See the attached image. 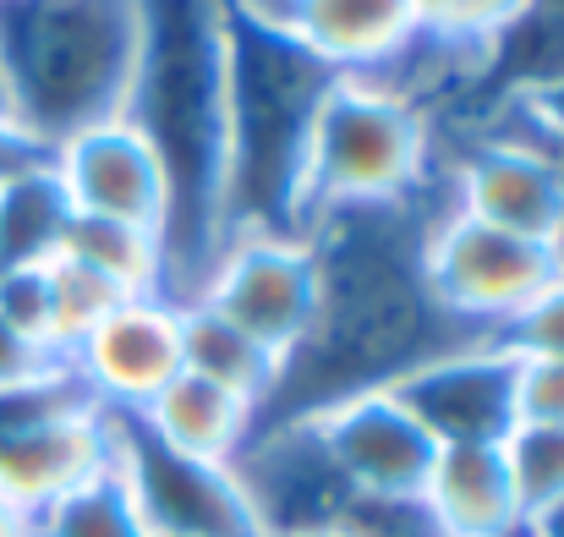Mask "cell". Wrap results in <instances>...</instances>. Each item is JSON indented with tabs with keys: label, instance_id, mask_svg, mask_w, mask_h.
Wrapping results in <instances>:
<instances>
[{
	"label": "cell",
	"instance_id": "26",
	"mask_svg": "<svg viewBox=\"0 0 564 537\" xmlns=\"http://www.w3.org/2000/svg\"><path fill=\"white\" fill-rule=\"evenodd\" d=\"M466 127H505V132H521V138L543 143L549 154L564 160V72L488 94L482 105H471Z\"/></svg>",
	"mask_w": 564,
	"mask_h": 537
},
{
	"label": "cell",
	"instance_id": "3",
	"mask_svg": "<svg viewBox=\"0 0 564 537\" xmlns=\"http://www.w3.org/2000/svg\"><path fill=\"white\" fill-rule=\"evenodd\" d=\"M340 83L280 22L225 0V225L302 236V171L324 94Z\"/></svg>",
	"mask_w": 564,
	"mask_h": 537
},
{
	"label": "cell",
	"instance_id": "10",
	"mask_svg": "<svg viewBox=\"0 0 564 537\" xmlns=\"http://www.w3.org/2000/svg\"><path fill=\"white\" fill-rule=\"evenodd\" d=\"M203 308L247 330L263 352L285 362L313 313H318V264L302 236H263V230H236L219 253V264L203 280Z\"/></svg>",
	"mask_w": 564,
	"mask_h": 537
},
{
	"label": "cell",
	"instance_id": "17",
	"mask_svg": "<svg viewBox=\"0 0 564 537\" xmlns=\"http://www.w3.org/2000/svg\"><path fill=\"white\" fill-rule=\"evenodd\" d=\"M422 494L449 537H527L505 444H444Z\"/></svg>",
	"mask_w": 564,
	"mask_h": 537
},
{
	"label": "cell",
	"instance_id": "24",
	"mask_svg": "<svg viewBox=\"0 0 564 537\" xmlns=\"http://www.w3.org/2000/svg\"><path fill=\"white\" fill-rule=\"evenodd\" d=\"M44 291H50V352L66 362L121 302L127 291L110 286L105 275L83 269L77 258H44Z\"/></svg>",
	"mask_w": 564,
	"mask_h": 537
},
{
	"label": "cell",
	"instance_id": "6",
	"mask_svg": "<svg viewBox=\"0 0 564 537\" xmlns=\"http://www.w3.org/2000/svg\"><path fill=\"white\" fill-rule=\"evenodd\" d=\"M110 466V411L88 395L72 362L0 389V500L39 516L77 483Z\"/></svg>",
	"mask_w": 564,
	"mask_h": 537
},
{
	"label": "cell",
	"instance_id": "20",
	"mask_svg": "<svg viewBox=\"0 0 564 537\" xmlns=\"http://www.w3.org/2000/svg\"><path fill=\"white\" fill-rule=\"evenodd\" d=\"M61 258H77L83 269L105 275L127 297H160L165 286V247L154 230L99 219V214H72L61 230Z\"/></svg>",
	"mask_w": 564,
	"mask_h": 537
},
{
	"label": "cell",
	"instance_id": "11",
	"mask_svg": "<svg viewBox=\"0 0 564 537\" xmlns=\"http://www.w3.org/2000/svg\"><path fill=\"white\" fill-rule=\"evenodd\" d=\"M230 466H236V483H241L263 537H296L335 527L346 500H351L346 477L335 472V461L318 444L307 417L252 428V439L241 444V455Z\"/></svg>",
	"mask_w": 564,
	"mask_h": 537
},
{
	"label": "cell",
	"instance_id": "21",
	"mask_svg": "<svg viewBox=\"0 0 564 537\" xmlns=\"http://www.w3.org/2000/svg\"><path fill=\"white\" fill-rule=\"evenodd\" d=\"M527 6L532 0H411L422 44L438 50L444 61L477 72V94H482V77H488L499 39L527 17Z\"/></svg>",
	"mask_w": 564,
	"mask_h": 537
},
{
	"label": "cell",
	"instance_id": "27",
	"mask_svg": "<svg viewBox=\"0 0 564 537\" xmlns=\"http://www.w3.org/2000/svg\"><path fill=\"white\" fill-rule=\"evenodd\" d=\"M505 461H510V477H516V494H521V511L532 527V516L554 511L564 500V428L516 422L505 439Z\"/></svg>",
	"mask_w": 564,
	"mask_h": 537
},
{
	"label": "cell",
	"instance_id": "25",
	"mask_svg": "<svg viewBox=\"0 0 564 537\" xmlns=\"http://www.w3.org/2000/svg\"><path fill=\"white\" fill-rule=\"evenodd\" d=\"M554 72H564V0H532L527 17L499 39V50L488 61V77H482V94L471 105H482L499 88H516V83H532V77H554Z\"/></svg>",
	"mask_w": 564,
	"mask_h": 537
},
{
	"label": "cell",
	"instance_id": "13",
	"mask_svg": "<svg viewBox=\"0 0 564 537\" xmlns=\"http://www.w3.org/2000/svg\"><path fill=\"white\" fill-rule=\"evenodd\" d=\"M307 422L351 494H422L433 477L438 444L389 389L335 400V406L313 411Z\"/></svg>",
	"mask_w": 564,
	"mask_h": 537
},
{
	"label": "cell",
	"instance_id": "23",
	"mask_svg": "<svg viewBox=\"0 0 564 537\" xmlns=\"http://www.w3.org/2000/svg\"><path fill=\"white\" fill-rule=\"evenodd\" d=\"M33 537H149V527L110 455L105 472H94L88 483H77L72 494H61L33 516Z\"/></svg>",
	"mask_w": 564,
	"mask_h": 537
},
{
	"label": "cell",
	"instance_id": "35",
	"mask_svg": "<svg viewBox=\"0 0 564 537\" xmlns=\"http://www.w3.org/2000/svg\"><path fill=\"white\" fill-rule=\"evenodd\" d=\"M296 537H346L340 527H318V533H296Z\"/></svg>",
	"mask_w": 564,
	"mask_h": 537
},
{
	"label": "cell",
	"instance_id": "5",
	"mask_svg": "<svg viewBox=\"0 0 564 537\" xmlns=\"http://www.w3.org/2000/svg\"><path fill=\"white\" fill-rule=\"evenodd\" d=\"M438 181V127L394 88L340 77L313 121L302 171V236L340 208L411 203Z\"/></svg>",
	"mask_w": 564,
	"mask_h": 537
},
{
	"label": "cell",
	"instance_id": "22",
	"mask_svg": "<svg viewBox=\"0 0 564 537\" xmlns=\"http://www.w3.org/2000/svg\"><path fill=\"white\" fill-rule=\"evenodd\" d=\"M66 219H72V203L61 192L55 160L17 176L11 186H0V275L55 258Z\"/></svg>",
	"mask_w": 564,
	"mask_h": 537
},
{
	"label": "cell",
	"instance_id": "12",
	"mask_svg": "<svg viewBox=\"0 0 564 537\" xmlns=\"http://www.w3.org/2000/svg\"><path fill=\"white\" fill-rule=\"evenodd\" d=\"M389 395L433 433V444H505L516 417V357L494 341H471L460 352L411 367L389 384Z\"/></svg>",
	"mask_w": 564,
	"mask_h": 537
},
{
	"label": "cell",
	"instance_id": "31",
	"mask_svg": "<svg viewBox=\"0 0 564 537\" xmlns=\"http://www.w3.org/2000/svg\"><path fill=\"white\" fill-rule=\"evenodd\" d=\"M50 160H55V149H44L22 121L0 116V186H11L17 176H28V171H39Z\"/></svg>",
	"mask_w": 564,
	"mask_h": 537
},
{
	"label": "cell",
	"instance_id": "1",
	"mask_svg": "<svg viewBox=\"0 0 564 537\" xmlns=\"http://www.w3.org/2000/svg\"><path fill=\"white\" fill-rule=\"evenodd\" d=\"M438 208H449L444 181H433L411 203L340 208L307 225L302 241L318 264V313L302 346L280 362L258 428L313 417L368 389H389L411 367L477 341L433 302L422 275V247Z\"/></svg>",
	"mask_w": 564,
	"mask_h": 537
},
{
	"label": "cell",
	"instance_id": "8",
	"mask_svg": "<svg viewBox=\"0 0 564 537\" xmlns=\"http://www.w3.org/2000/svg\"><path fill=\"white\" fill-rule=\"evenodd\" d=\"M438 181L455 214L564 253V160L505 127H466L438 143Z\"/></svg>",
	"mask_w": 564,
	"mask_h": 537
},
{
	"label": "cell",
	"instance_id": "33",
	"mask_svg": "<svg viewBox=\"0 0 564 537\" xmlns=\"http://www.w3.org/2000/svg\"><path fill=\"white\" fill-rule=\"evenodd\" d=\"M0 537H33V516L17 511L11 500H0Z\"/></svg>",
	"mask_w": 564,
	"mask_h": 537
},
{
	"label": "cell",
	"instance_id": "4",
	"mask_svg": "<svg viewBox=\"0 0 564 537\" xmlns=\"http://www.w3.org/2000/svg\"><path fill=\"white\" fill-rule=\"evenodd\" d=\"M143 0H0V77L11 116L44 143L127 110Z\"/></svg>",
	"mask_w": 564,
	"mask_h": 537
},
{
	"label": "cell",
	"instance_id": "14",
	"mask_svg": "<svg viewBox=\"0 0 564 537\" xmlns=\"http://www.w3.org/2000/svg\"><path fill=\"white\" fill-rule=\"evenodd\" d=\"M55 176H61L72 214H99V219H121V225L165 236L171 186L160 171V154L132 121L116 116L105 127L66 138L55 149Z\"/></svg>",
	"mask_w": 564,
	"mask_h": 537
},
{
	"label": "cell",
	"instance_id": "19",
	"mask_svg": "<svg viewBox=\"0 0 564 537\" xmlns=\"http://www.w3.org/2000/svg\"><path fill=\"white\" fill-rule=\"evenodd\" d=\"M182 367L219 384V389H230V395H241L252 411H263V400L274 395V378H280L274 352H263L247 330H236L230 319H219L203 302L182 308Z\"/></svg>",
	"mask_w": 564,
	"mask_h": 537
},
{
	"label": "cell",
	"instance_id": "30",
	"mask_svg": "<svg viewBox=\"0 0 564 537\" xmlns=\"http://www.w3.org/2000/svg\"><path fill=\"white\" fill-rule=\"evenodd\" d=\"M516 417L564 428V357L516 362Z\"/></svg>",
	"mask_w": 564,
	"mask_h": 537
},
{
	"label": "cell",
	"instance_id": "7",
	"mask_svg": "<svg viewBox=\"0 0 564 537\" xmlns=\"http://www.w3.org/2000/svg\"><path fill=\"white\" fill-rule=\"evenodd\" d=\"M422 275H427L433 302L460 330H471L477 341H494L516 313H527L560 280L564 253L549 241L482 225L471 214L438 208V219L427 225Z\"/></svg>",
	"mask_w": 564,
	"mask_h": 537
},
{
	"label": "cell",
	"instance_id": "18",
	"mask_svg": "<svg viewBox=\"0 0 564 537\" xmlns=\"http://www.w3.org/2000/svg\"><path fill=\"white\" fill-rule=\"evenodd\" d=\"M132 417H138L160 444L182 450L192 461H219V466H230V461L241 455V444L252 439V422H258V411H252L241 395H230V389L197 378L187 367H182L143 411H132Z\"/></svg>",
	"mask_w": 564,
	"mask_h": 537
},
{
	"label": "cell",
	"instance_id": "15",
	"mask_svg": "<svg viewBox=\"0 0 564 537\" xmlns=\"http://www.w3.org/2000/svg\"><path fill=\"white\" fill-rule=\"evenodd\" d=\"M66 362L105 411H143L182 373V308L127 297Z\"/></svg>",
	"mask_w": 564,
	"mask_h": 537
},
{
	"label": "cell",
	"instance_id": "36",
	"mask_svg": "<svg viewBox=\"0 0 564 537\" xmlns=\"http://www.w3.org/2000/svg\"><path fill=\"white\" fill-rule=\"evenodd\" d=\"M0 116H11V105H6V77H0ZM17 121V116H11Z\"/></svg>",
	"mask_w": 564,
	"mask_h": 537
},
{
	"label": "cell",
	"instance_id": "34",
	"mask_svg": "<svg viewBox=\"0 0 564 537\" xmlns=\"http://www.w3.org/2000/svg\"><path fill=\"white\" fill-rule=\"evenodd\" d=\"M527 537H564V500L554 505V511L532 516V527H527Z\"/></svg>",
	"mask_w": 564,
	"mask_h": 537
},
{
	"label": "cell",
	"instance_id": "9",
	"mask_svg": "<svg viewBox=\"0 0 564 537\" xmlns=\"http://www.w3.org/2000/svg\"><path fill=\"white\" fill-rule=\"evenodd\" d=\"M110 455L143 511L149 537H263L236 466L192 461L160 444L132 411H110Z\"/></svg>",
	"mask_w": 564,
	"mask_h": 537
},
{
	"label": "cell",
	"instance_id": "2",
	"mask_svg": "<svg viewBox=\"0 0 564 537\" xmlns=\"http://www.w3.org/2000/svg\"><path fill=\"white\" fill-rule=\"evenodd\" d=\"M121 121H132L171 186L165 219V286L171 308H192L203 297L208 269L219 264L225 225V0H143L138 72Z\"/></svg>",
	"mask_w": 564,
	"mask_h": 537
},
{
	"label": "cell",
	"instance_id": "16",
	"mask_svg": "<svg viewBox=\"0 0 564 537\" xmlns=\"http://www.w3.org/2000/svg\"><path fill=\"white\" fill-rule=\"evenodd\" d=\"M269 22H280L329 72L357 83H383L416 50L411 0H274Z\"/></svg>",
	"mask_w": 564,
	"mask_h": 537
},
{
	"label": "cell",
	"instance_id": "29",
	"mask_svg": "<svg viewBox=\"0 0 564 537\" xmlns=\"http://www.w3.org/2000/svg\"><path fill=\"white\" fill-rule=\"evenodd\" d=\"M494 346L510 352L516 362L564 357V275L527 308V313H516V319L494 335Z\"/></svg>",
	"mask_w": 564,
	"mask_h": 537
},
{
	"label": "cell",
	"instance_id": "28",
	"mask_svg": "<svg viewBox=\"0 0 564 537\" xmlns=\"http://www.w3.org/2000/svg\"><path fill=\"white\" fill-rule=\"evenodd\" d=\"M335 527L346 537H449L427 494H351Z\"/></svg>",
	"mask_w": 564,
	"mask_h": 537
},
{
	"label": "cell",
	"instance_id": "32",
	"mask_svg": "<svg viewBox=\"0 0 564 537\" xmlns=\"http://www.w3.org/2000/svg\"><path fill=\"white\" fill-rule=\"evenodd\" d=\"M61 357H50V352H39L33 341H22L6 319H0V389H17V384H28V378H39L44 367H55Z\"/></svg>",
	"mask_w": 564,
	"mask_h": 537
}]
</instances>
